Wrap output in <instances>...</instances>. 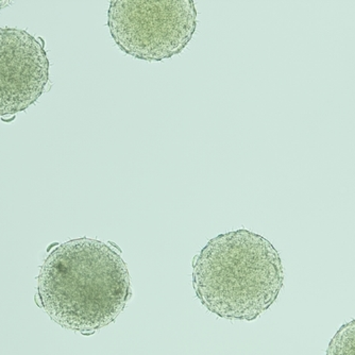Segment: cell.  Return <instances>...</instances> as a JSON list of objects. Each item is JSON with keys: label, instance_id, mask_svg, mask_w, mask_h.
Returning a JSON list of instances; mask_svg holds the SVG:
<instances>
[{"label": "cell", "instance_id": "6da1fadb", "mask_svg": "<svg viewBox=\"0 0 355 355\" xmlns=\"http://www.w3.org/2000/svg\"><path fill=\"white\" fill-rule=\"evenodd\" d=\"M37 279L44 311L62 328L81 334L114 322L131 298L130 276L121 251L89 237L53 247Z\"/></svg>", "mask_w": 355, "mask_h": 355}, {"label": "cell", "instance_id": "7a4b0ae2", "mask_svg": "<svg viewBox=\"0 0 355 355\" xmlns=\"http://www.w3.org/2000/svg\"><path fill=\"white\" fill-rule=\"evenodd\" d=\"M283 283L279 251L246 229L214 237L193 259L197 298L209 312L229 320H255L276 302Z\"/></svg>", "mask_w": 355, "mask_h": 355}, {"label": "cell", "instance_id": "3957f363", "mask_svg": "<svg viewBox=\"0 0 355 355\" xmlns=\"http://www.w3.org/2000/svg\"><path fill=\"white\" fill-rule=\"evenodd\" d=\"M107 27L125 55L159 62L180 55L197 29L193 0H113Z\"/></svg>", "mask_w": 355, "mask_h": 355}, {"label": "cell", "instance_id": "277c9868", "mask_svg": "<svg viewBox=\"0 0 355 355\" xmlns=\"http://www.w3.org/2000/svg\"><path fill=\"white\" fill-rule=\"evenodd\" d=\"M49 69L43 40L26 30L0 28V116L35 105L49 83Z\"/></svg>", "mask_w": 355, "mask_h": 355}, {"label": "cell", "instance_id": "5b68a950", "mask_svg": "<svg viewBox=\"0 0 355 355\" xmlns=\"http://www.w3.org/2000/svg\"><path fill=\"white\" fill-rule=\"evenodd\" d=\"M326 355H355V319L343 324L335 333Z\"/></svg>", "mask_w": 355, "mask_h": 355}, {"label": "cell", "instance_id": "8992f818", "mask_svg": "<svg viewBox=\"0 0 355 355\" xmlns=\"http://www.w3.org/2000/svg\"><path fill=\"white\" fill-rule=\"evenodd\" d=\"M9 1H0V11L6 7V6L10 5Z\"/></svg>", "mask_w": 355, "mask_h": 355}]
</instances>
